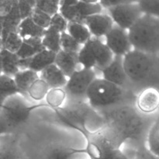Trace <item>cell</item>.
<instances>
[{"label":"cell","mask_w":159,"mask_h":159,"mask_svg":"<svg viewBox=\"0 0 159 159\" xmlns=\"http://www.w3.org/2000/svg\"><path fill=\"white\" fill-rule=\"evenodd\" d=\"M1 159H16V154L11 146L6 144V148L1 147Z\"/></svg>","instance_id":"74e56055"},{"label":"cell","mask_w":159,"mask_h":159,"mask_svg":"<svg viewBox=\"0 0 159 159\" xmlns=\"http://www.w3.org/2000/svg\"><path fill=\"white\" fill-rule=\"evenodd\" d=\"M0 89L1 103L11 96L16 94H22L16 83L14 78L4 74H1L0 76Z\"/></svg>","instance_id":"d4e9b609"},{"label":"cell","mask_w":159,"mask_h":159,"mask_svg":"<svg viewBox=\"0 0 159 159\" xmlns=\"http://www.w3.org/2000/svg\"><path fill=\"white\" fill-rule=\"evenodd\" d=\"M128 33L133 49L153 55L159 53V18L144 14Z\"/></svg>","instance_id":"277c9868"},{"label":"cell","mask_w":159,"mask_h":159,"mask_svg":"<svg viewBox=\"0 0 159 159\" xmlns=\"http://www.w3.org/2000/svg\"><path fill=\"white\" fill-rule=\"evenodd\" d=\"M13 78L22 94L25 95L27 94L28 90L32 84L40 79V74L33 70L26 69L19 71Z\"/></svg>","instance_id":"44dd1931"},{"label":"cell","mask_w":159,"mask_h":159,"mask_svg":"<svg viewBox=\"0 0 159 159\" xmlns=\"http://www.w3.org/2000/svg\"><path fill=\"white\" fill-rule=\"evenodd\" d=\"M83 2L89 3V4H96V3H99V0H80Z\"/></svg>","instance_id":"60d3db41"},{"label":"cell","mask_w":159,"mask_h":159,"mask_svg":"<svg viewBox=\"0 0 159 159\" xmlns=\"http://www.w3.org/2000/svg\"><path fill=\"white\" fill-rule=\"evenodd\" d=\"M139 0H99V4L102 6L104 10L114 7V6H120L124 4H130V3H137Z\"/></svg>","instance_id":"d590c367"},{"label":"cell","mask_w":159,"mask_h":159,"mask_svg":"<svg viewBox=\"0 0 159 159\" xmlns=\"http://www.w3.org/2000/svg\"><path fill=\"white\" fill-rule=\"evenodd\" d=\"M85 23L93 37L100 38L105 37L114 26V22L106 11L89 16L85 20Z\"/></svg>","instance_id":"4fadbf2b"},{"label":"cell","mask_w":159,"mask_h":159,"mask_svg":"<svg viewBox=\"0 0 159 159\" xmlns=\"http://www.w3.org/2000/svg\"><path fill=\"white\" fill-rule=\"evenodd\" d=\"M104 9L99 3L89 4L79 1L77 4L67 8L60 9L59 12L65 16L69 23H85L88 16L104 12ZM85 24V23H84Z\"/></svg>","instance_id":"30bf717a"},{"label":"cell","mask_w":159,"mask_h":159,"mask_svg":"<svg viewBox=\"0 0 159 159\" xmlns=\"http://www.w3.org/2000/svg\"><path fill=\"white\" fill-rule=\"evenodd\" d=\"M68 23H69V22L65 18V16L60 12H58L51 17L50 26L54 28L62 34L64 32H67Z\"/></svg>","instance_id":"836d02e7"},{"label":"cell","mask_w":159,"mask_h":159,"mask_svg":"<svg viewBox=\"0 0 159 159\" xmlns=\"http://www.w3.org/2000/svg\"><path fill=\"white\" fill-rule=\"evenodd\" d=\"M143 13L159 18V0H139Z\"/></svg>","instance_id":"1f68e13d"},{"label":"cell","mask_w":159,"mask_h":159,"mask_svg":"<svg viewBox=\"0 0 159 159\" xmlns=\"http://www.w3.org/2000/svg\"><path fill=\"white\" fill-rule=\"evenodd\" d=\"M66 99H68V94L65 88L50 89L45 98L46 104L53 110L64 107Z\"/></svg>","instance_id":"484cf974"},{"label":"cell","mask_w":159,"mask_h":159,"mask_svg":"<svg viewBox=\"0 0 159 159\" xmlns=\"http://www.w3.org/2000/svg\"><path fill=\"white\" fill-rule=\"evenodd\" d=\"M16 6L17 0H0V16L7 15Z\"/></svg>","instance_id":"8d00e7d4"},{"label":"cell","mask_w":159,"mask_h":159,"mask_svg":"<svg viewBox=\"0 0 159 159\" xmlns=\"http://www.w3.org/2000/svg\"><path fill=\"white\" fill-rule=\"evenodd\" d=\"M36 1L37 0H17L23 20L31 16L33 11L36 8Z\"/></svg>","instance_id":"e575fe53"},{"label":"cell","mask_w":159,"mask_h":159,"mask_svg":"<svg viewBox=\"0 0 159 159\" xmlns=\"http://www.w3.org/2000/svg\"><path fill=\"white\" fill-rule=\"evenodd\" d=\"M136 100L130 90L116 85L103 78H96L87 93V102L96 111L102 113Z\"/></svg>","instance_id":"7a4b0ae2"},{"label":"cell","mask_w":159,"mask_h":159,"mask_svg":"<svg viewBox=\"0 0 159 159\" xmlns=\"http://www.w3.org/2000/svg\"><path fill=\"white\" fill-rule=\"evenodd\" d=\"M135 107L142 114L149 116L159 110V90L155 87L144 89L135 100Z\"/></svg>","instance_id":"8fae6325"},{"label":"cell","mask_w":159,"mask_h":159,"mask_svg":"<svg viewBox=\"0 0 159 159\" xmlns=\"http://www.w3.org/2000/svg\"><path fill=\"white\" fill-rule=\"evenodd\" d=\"M61 1V0H37L36 8L54 16L60 10Z\"/></svg>","instance_id":"f546056e"},{"label":"cell","mask_w":159,"mask_h":159,"mask_svg":"<svg viewBox=\"0 0 159 159\" xmlns=\"http://www.w3.org/2000/svg\"><path fill=\"white\" fill-rule=\"evenodd\" d=\"M67 32L82 46L93 37L89 28L84 23H69Z\"/></svg>","instance_id":"cb8c5ba5"},{"label":"cell","mask_w":159,"mask_h":159,"mask_svg":"<svg viewBox=\"0 0 159 159\" xmlns=\"http://www.w3.org/2000/svg\"><path fill=\"white\" fill-rule=\"evenodd\" d=\"M106 127L122 146L126 141L141 142L147 138L154 120L140 113L134 105L126 104L100 113Z\"/></svg>","instance_id":"6da1fadb"},{"label":"cell","mask_w":159,"mask_h":159,"mask_svg":"<svg viewBox=\"0 0 159 159\" xmlns=\"http://www.w3.org/2000/svg\"><path fill=\"white\" fill-rule=\"evenodd\" d=\"M81 154H86L85 149H78L66 146H55L50 149L46 159H74V157Z\"/></svg>","instance_id":"7402d4cb"},{"label":"cell","mask_w":159,"mask_h":159,"mask_svg":"<svg viewBox=\"0 0 159 159\" xmlns=\"http://www.w3.org/2000/svg\"><path fill=\"white\" fill-rule=\"evenodd\" d=\"M113 19L114 24L129 30L144 15L139 3L120 5L105 10Z\"/></svg>","instance_id":"ba28073f"},{"label":"cell","mask_w":159,"mask_h":159,"mask_svg":"<svg viewBox=\"0 0 159 159\" xmlns=\"http://www.w3.org/2000/svg\"><path fill=\"white\" fill-rule=\"evenodd\" d=\"M139 159H159L157 157H155V155H152V153L148 151H146V153H141L140 154V158Z\"/></svg>","instance_id":"ab89813d"},{"label":"cell","mask_w":159,"mask_h":159,"mask_svg":"<svg viewBox=\"0 0 159 159\" xmlns=\"http://www.w3.org/2000/svg\"><path fill=\"white\" fill-rule=\"evenodd\" d=\"M155 55L133 49L124 57V66L130 83L141 85L155 77L158 68Z\"/></svg>","instance_id":"5b68a950"},{"label":"cell","mask_w":159,"mask_h":159,"mask_svg":"<svg viewBox=\"0 0 159 159\" xmlns=\"http://www.w3.org/2000/svg\"><path fill=\"white\" fill-rule=\"evenodd\" d=\"M146 143L148 151L159 158V115L149 129Z\"/></svg>","instance_id":"4316f807"},{"label":"cell","mask_w":159,"mask_h":159,"mask_svg":"<svg viewBox=\"0 0 159 159\" xmlns=\"http://www.w3.org/2000/svg\"><path fill=\"white\" fill-rule=\"evenodd\" d=\"M46 30L36 24L32 17L23 19L19 26L18 33L23 39L42 38Z\"/></svg>","instance_id":"ffe728a7"},{"label":"cell","mask_w":159,"mask_h":159,"mask_svg":"<svg viewBox=\"0 0 159 159\" xmlns=\"http://www.w3.org/2000/svg\"><path fill=\"white\" fill-rule=\"evenodd\" d=\"M105 43L115 56L124 57L133 50L128 30L114 25L113 29L107 34Z\"/></svg>","instance_id":"9c48e42d"},{"label":"cell","mask_w":159,"mask_h":159,"mask_svg":"<svg viewBox=\"0 0 159 159\" xmlns=\"http://www.w3.org/2000/svg\"><path fill=\"white\" fill-rule=\"evenodd\" d=\"M31 17L36 24L46 30L50 26L52 16L49 15L48 13L37 9V8H35L33 11Z\"/></svg>","instance_id":"d6a6232c"},{"label":"cell","mask_w":159,"mask_h":159,"mask_svg":"<svg viewBox=\"0 0 159 159\" xmlns=\"http://www.w3.org/2000/svg\"><path fill=\"white\" fill-rule=\"evenodd\" d=\"M40 78L43 79L50 88H65L68 78L55 65H50L40 73Z\"/></svg>","instance_id":"9a60e30c"},{"label":"cell","mask_w":159,"mask_h":159,"mask_svg":"<svg viewBox=\"0 0 159 159\" xmlns=\"http://www.w3.org/2000/svg\"><path fill=\"white\" fill-rule=\"evenodd\" d=\"M43 50L45 48L42 43V38L23 39L21 48L16 54L20 59H26L34 57Z\"/></svg>","instance_id":"d6986e66"},{"label":"cell","mask_w":159,"mask_h":159,"mask_svg":"<svg viewBox=\"0 0 159 159\" xmlns=\"http://www.w3.org/2000/svg\"><path fill=\"white\" fill-rule=\"evenodd\" d=\"M101 72L104 79L123 88L127 89L130 83L124 69V57L115 56L113 61Z\"/></svg>","instance_id":"7c38bea8"},{"label":"cell","mask_w":159,"mask_h":159,"mask_svg":"<svg viewBox=\"0 0 159 159\" xmlns=\"http://www.w3.org/2000/svg\"><path fill=\"white\" fill-rule=\"evenodd\" d=\"M115 55L105 42L100 38L93 37L82 46L79 52V61L81 67L89 69L102 71L114 58Z\"/></svg>","instance_id":"8992f818"},{"label":"cell","mask_w":159,"mask_h":159,"mask_svg":"<svg viewBox=\"0 0 159 159\" xmlns=\"http://www.w3.org/2000/svg\"><path fill=\"white\" fill-rule=\"evenodd\" d=\"M96 74L95 69H89L81 67L73 73L68 79L65 89L69 101H87V93L95 79Z\"/></svg>","instance_id":"52a82bcc"},{"label":"cell","mask_w":159,"mask_h":159,"mask_svg":"<svg viewBox=\"0 0 159 159\" xmlns=\"http://www.w3.org/2000/svg\"><path fill=\"white\" fill-rule=\"evenodd\" d=\"M23 20L20 8L16 6L7 15L0 16L1 23V40L6 38L10 33L18 32L19 26Z\"/></svg>","instance_id":"2e32d148"},{"label":"cell","mask_w":159,"mask_h":159,"mask_svg":"<svg viewBox=\"0 0 159 159\" xmlns=\"http://www.w3.org/2000/svg\"><path fill=\"white\" fill-rule=\"evenodd\" d=\"M55 65L61 70L64 74L69 78L79 68V53L70 52V51H59L56 55Z\"/></svg>","instance_id":"5bb4252c"},{"label":"cell","mask_w":159,"mask_h":159,"mask_svg":"<svg viewBox=\"0 0 159 159\" xmlns=\"http://www.w3.org/2000/svg\"><path fill=\"white\" fill-rule=\"evenodd\" d=\"M61 33L57 31L54 28L49 26L48 29H46L44 35L42 37V43L45 49L57 54L59 51H61Z\"/></svg>","instance_id":"603a6c76"},{"label":"cell","mask_w":159,"mask_h":159,"mask_svg":"<svg viewBox=\"0 0 159 159\" xmlns=\"http://www.w3.org/2000/svg\"><path fill=\"white\" fill-rule=\"evenodd\" d=\"M57 54L49 50H43L34 57L30 58L28 69L33 70L40 74L43 70L50 65L55 64Z\"/></svg>","instance_id":"ac0fdd59"},{"label":"cell","mask_w":159,"mask_h":159,"mask_svg":"<svg viewBox=\"0 0 159 159\" xmlns=\"http://www.w3.org/2000/svg\"><path fill=\"white\" fill-rule=\"evenodd\" d=\"M1 70L2 74L14 77L20 71V57L16 53H12L4 48H1Z\"/></svg>","instance_id":"e0dca14e"},{"label":"cell","mask_w":159,"mask_h":159,"mask_svg":"<svg viewBox=\"0 0 159 159\" xmlns=\"http://www.w3.org/2000/svg\"><path fill=\"white\" fill-rule=\"evenodd\" d=\"M61 50L70 52L79 53L82 48V45L78 43L68 32H64L61 34Z\"/></svg>","instance_id":"4dcf8cb0"},{"label":"cell","mask_w":159,"mask_h":159,"mask_svg":"<svg viewBox=\"0 0 159 159\" xmlns=\"http://www.w3.org/2000/svg\"><path fill=\"white\" fill-rule=\"evenodd\" d=\"M23 39L18 32L10 33L5 39L1 40V48H4L12 53H17L23 43Z\"/></svg>","instance_id":"f1b7e54d"},{"label":"cell","mask_w":159,"mask_h":159,"mask_svg":"<svg viewBox=\"0 0 159 159\" xmlns=\"http://www.w3.org/2000/svg\"><path fill=\"white\" fill-rule=\"evenodd\" d=\"M50 86L43 79H38L30 87L27 92V95L33 100L40 102L45 99L47 94L50 90Z\"/></svg>","instance_id":"83f0119b"},{"label":"cell","mask_w":159,"mask_h":159,"mask_svg":"<svg viewBox=\"0 0 159 159\" xmlns=\"http://www.w3.org/2000/svg\"><path fill=\"white\" fill-rule=\"evenodd\" d=\"M40 107H49L47 104L30 103L23 94H16L6 99L1 103V134H8L25 124L32 111Z\"/></svg>","instance_id":"3957f363"},{"label":"cell","mask_w":159,"mask_h":159,"mask_svg":"<svg viewBox=\"0 0 159 159\" xmlns=\"http://www.w3.org/2000/svg\"><path fill=\"white\" fill-rule=\"evenodd\" d=\"M80 0H61V6L60 9H63V8L70 7L74 5L77 4Z\"/></svg>","instance_id":"f35d334b"}]
</instances>
